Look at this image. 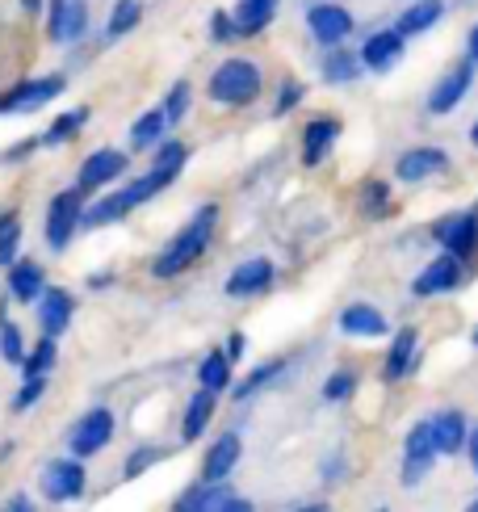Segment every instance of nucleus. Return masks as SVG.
Listing matches in <instances>:
<instances>
[{
	"label": "nucleus",
	"mask_w": 478,
	"mask_h": 512,
	"mask_svg": "<svg viewBox=\"0 0 478 512\" xmlns=\"http://www.w3.org/2000/svg\"><path fill=\"white\" fill-rule=\"evenodd\" d=\"M38 147H42V139H17V143L9 147V152H5V156H0V164H21V160H26V156H34V152H38Z\"/></svg>",
	"instance_id": "obj_45"
},
{
	"label": "nucleus",
	"mask_w": 478,
	"mask_h": 512,
	"mask_svg": "<svg viewBox=\"0 0 478 512\" xmlns=\"http://www.w3.org/2000/svg\"><path fill=\"white\" fill-rule=\"evenodd\" d=\"M277 5L281 0H235V34L239 38H256V34H265L273 26V17H277Z\"/></svg>",
	"instance_id": "obj_24"
},
{
	"label": "nucleus",
	"mask_w": 478,
	"mask_h": 512,
	"mask_svg": "<svg viewBox=\"0 0 478 512\" xmlns=\"http://www.w3.org/2000/svg\"><path fill=\"white\" fill-rule=\"evenodd\" d=\"M420 361V332L416 328H399L390 336V349L382 357V378L386 382H403Z\"/></svg>",
	"instance_id": "obj_16"
},
{
	"label": "nucleus",
	"mask_w": 478,
	"mask_h": 512,
	"mask_svg": "<svg viewBox=\"0 0 478 512\" xmlns=\"http://www.w3.org/2000/svg\"><path fill=\"white\" fill-rule=\"evenodd\" d=\"M89 118H93V110L89 105H72V110H63L47 131H42V147H63V143H72L84 126H89Z\"/></svg>",
	"instance_id": "obj_30"
},
{
	"label": "nucleus",
	"mask_w": 478,
	"mask_h": 512,
	"mask_svg": "<svg viewBox=\"0 0 478 512\" xmlns=\"http://www.w3.org/2000/svg\"><path fill=\"white\" fill-rule=\"evenodd\" d=\"M143 21V5L139 0H114L110 17H105V38H126Z\"/></svg>",
	"instance_id": "obj_34"
},
{
	"label": "nucleus",
	"mask_w": 478,
	"mask_h": 512,
	"mask_svg": "<svg viewBox=\"0 0 478 512\" xmlns=\"http://www.w3.org/2000/svg\"><path fill=\"white\" fill-rule=\"evenodd\" d=\"M110 282H114V277H110V273H93V277H89V290H105V286H110Z\"/></svg>",
	"instance_id": "obj_50"
},
{
	"label": "nucleus",
	"mask_w": 478,
	"mask_h": 512,
	"mask_svg": "<svg viewBox=\"0 0 478 512\" xmlns=\"http://www.w3.org/2000/svg\"><path fill=\"white\" fill-rule=\"evenodd\" d=\"M42 290H47V269H42L38 261H30V256H17V261L9 265V298L13 303H38Z\"/></svg>",
	"instance_id": "obj_22"
},
{
	"label": "nucleus",
	"mask_w": 478,
	"mask_h": 512,
	"mask_svg": "<svg viewBox=\"0 0 478 512\" xmlns=\"http://www.w3.org/2000/svg\"><path fill=\"white\" fill-rule=\"evenodd\" d=\"M470 340H474V345H478V328H474V336H470Z\"/></svg>",
	"instance_id": "obj_53"
},
{
	"label": "nucleus",
	"mask_w": 478,
	"mask_h": 512,
	"mask_svg": "<svg viewBox=\"0 0 478 512\" xmlns=\"http://www.w3.org/2000/svg\"><path fill=\"white\" fill-rule=\"evenodd\" d=\"M84 492H89V471H84L76 454L42 466V496H47V504H76Z\"/></svg>",
	"instance_id": "obj_5"
},
{
	"label": "nucleus",
	"mask_w": 478,
	"mask_h": 512,
	"mask_svg": "<svg viewBox=\"0 0 478 512\" xmlns=\"http://www.w3.org/2000/svg\"><path fill=\"white\" fill-rule=\"evenodd\" d=\"M466 55L474 59V68H478V26L470 30V38H466Z\"/></svg>",
	"instance_id": "obj_49"
},
{
	"label": "nucleus",
	"mask_w": 478,
	"mask_h": 512,
	"mask_svg": "<svg viewBox=\"0 0 478 512\" xmlns=\"http://www.w3.org/2000/svg\"><path fill=\"white\" fill-rule=\"evenodd\" d=\"M223 349H227V357H231V361H239V357H244V349H248V340H244V336H239V332H231Z\"/></svg>",
	"instance_id": "obj_46"
},
{
	"label": "nucleus",
	"mask_w": 478,
	"mask_h": 512,
	"mask_svg": "<svg viewBox=\"0 0 478 512\" xmlns=\"http://www.w3.org/2000/svg\"><path fill=\"white\" fill-rule=\"evenodd\" d=\"M17 5L26 9V13H38V9H42V0H17Z\"/></svg>",
	"instance_id": "obj_51"
},
{
	"label": "nucleus",
	"mask_w": 478,
	"mask_h": 512,
	"mask_svg": "<svg viewBox=\"0 0 478 512\" xmlns=\"http://www.w3.org/2000/svg\"><path fill=\"white\" fill-rule=\"evenodd\" d=\"M189 101H193V89H189V80H177L172 89L164 93V101H160V110H164V118H168V126H177L185 114H189Z\"/></svg>",
	"instance_id": "obj_39"
},
{
	"label": "nucleus",
	"mask_w": 478,
	"mask_h": 512,
	"mask_svg": "<svg viewBox=\"0 0 478 512\" xmlns=\"http://www.w3.org/2000/svg\"><path fill=\"white\" fill-rule=\"evenodd\" d=\"M239 454H244V437H239L235 429L223 433V437L206 450V458H202V479H206V483H227L231 471L239 466Z\"/></svg>",
	"instance_id": "obj_19"
},
{
	"label": "nucleus",
	"mask_w": 478,
	"mask_h": 512,
	"mask_svg": "<svg viewBox=\"0 0 478 512\" xmlns=\"http://www.w3.org/2000/svg\"><path fill=\"white\" fill-rule=\"evenodd\" d=\"M474 215H478V210H474Z\"/></svg>",
	"instance_id": "obj_55"
},
{
	"label": "nucleus",
	"mask_w": 478,
	"mask_h": 512,
	"mask_svg": "<svg viewBox=\"0 0 478 512\" xmlns=\"http://www.w3.org/2000/svg\"><path fill=\"white\" fill-rule=\"evenodd\" d=\"M466 450H470V466H474V475H478V429H470V441H466Z\"/></svg>",
	"instance_id": "obj_48"
},
{
	"label": "nucleus",
	"mask_w": 478,
	"mask_h": 512,
	"mask_svg": "<svg viewBox=\"0 0 478 512\" xmlns=\"http://www.w3.org/2000/svg\"><path fill=\"white\" fill-rule=\"evenodd\" d=\"M449 168V152L445 147H411V152H403L395 160V177L403 185H420L428 177H441Z\"/></svg>",
	"instance_id": "obj_15"
},
{
	"label": "nucleus",
	"mask_w": 478,
	"mask_h": 512,
	"mask_svg": "<svg viewBox=\"0 0 478 512\" xmlns=\"http://www.w3.org/2000/svg\"><path fill=\"white\" fill-rule=\"evenodd\" d=\"M63 89H68V76H30V80H17L9 93H0V114H34L42 105H51Z\"/></svg>",
	"instance_id": "obj_4"
},
{
	"label": "nucleus",
	"mask_w": 478,
	"mask_h": 512,
	"mask_svg": "<svg viewBox=\"0 0 478 512\" xmlns=\"http://www.w3.org/2000/svg\"><path fill=\"white\" fill-rule=\"evenodd\" d=\"M340 131H344L340 118H311L307 126H302V164L315 168V164L328 160V152L336 147Z\"/></svg>",
	"instance_id": "obj_21"
},
{
	"label": "nucleus",
	"mask_w": 478,
	"mask_h": 512,
	"mask_svg": "<svg viewBox=\"0 0 478 512\" xmlns=\"http://www.w3.org/2000/svg\"><path fill=\"white\" fill-rule=\"evenodd\" d=\"M470 143H474V147H478V122H474V126H470Z\"/></svg>",
	"instance_id": "obj_52"
},
{
	"label": "nucleus",
	"mask_w": 478,
	"mask_h": 512,
	"mask_svg": "<svg viewBox=\"0 0 478 512\" xmlns=\"http://www.w3.org/2000/svg\"><path fill=\"white\" fill-rule=\"evenodd\" d=\"M168 458V450L164 445H139V450H130L126 454V466H122V479L130 483V479H139L143 471H151L156 462H164Z\"/></svg>",
	"instance_id": "obj_38"
},
{
	"label": "nucleus",
	"mask_w": 478,
	"mask_h": 512,
	"mask_svg": "<svg viewBox=\"0 0 478 512\" xmlns=\"http://www.w3.org/2000/svg\"><path fill=\"white\" fill-rule=\"evenodd\" d=\"M114 412L110 408H89L76 424H72V433H68V450L76 458H97L105 445L114 441Z\"/></svg>",
	"instance_id": "obj_7"
},
{
	"label": "nucleus",
	"mask_w": 478,
	"mask_h": 512,
	"mask_svg": "<svg viewBox=\"0 0 478 512\" xmlns=\"http://www.w3.org/2000/svg\"><path fill=\"white\" fill-rule=\"evenodd\" d=\"M89 0H51L47 13V38L59 42V47H76V42L89 34Z\"/></svg>",
	"instance_id": "obj_10"
},
{
	"label": "nucleus",
	"mask_w": 478,
	"mask_h": 512,
	"mask_svg": "<svg viewBox=\"0 0 478 512\" xmlns=\"http://www.w3.org/2000/svg\"><path fill=\"white\" fill-rule=\"evenodd\" d=\"M17 256H21V215L5 210L0 215V269H9Z\"/></svg>",
	"instance_id": "obj_35"
},
{
	"label": "nucleus",
	"mask_w": 478,
	"mask_h": 512,
	"mask_svg": "<svg viewBox=\"0 0 478 512\" xmlns=\"http://www.w3.org/2000/svg\"><path fill=\"white\" fill-rule=\"evenodd\" d=\"M340 332L344 336H357V340H374V336H386L390 324H386V315L378 307H369V303H349L340 311Z\"/></svg>",
	"instance_id": "obj_23"
},
{
	"label": "nucleus",
	"mask_w": 478,
	"mask_h": 512,
	"mask_svg": "<svg viewBox=\"0 0 478 512\" xmlns=\"http://www.w3.org/2000/svg\"><path fill=\"white\" fill-rule=\"evenodd\" d=\"M437 441H432V420H420L407 429V441H403V487H416L424 483V475L432 471L437 462Z\"/></svg>",
	"instance_id": "obj_9"
},
{
	"label": "nucleus",
	"mask_w": 478,
	"mask_h": 512,
	"mask_svg": "<svg viewBox=\"0 0 478 512\" xmlns=\"http://www.w3.org/2000/svg\"><path fill=\"white\" fill-rule=\"evenodd\" d=\"M260 93H265V76L252 59H223L206 80V97L214 105H231V110L260 101Z\"/></svg>",
	"instance_id": "obj_2"
},
{
	"label": "nucleus",
	"mask_w": 478,
	"mask_h": 512,
	"mask_svg": "<svg viewBox=\"0 0 478 512\" xmlns=\"http://www.w3.org/2000/svg\"><path fill=\"white\" fill-rule=\"evenodd\" d=\"M214 408H219V391L198 387V395H193V399L185 403V416H181V441H198V437L210 429Z\"/></svg>",
	"instance_id": "obj_26"
},
{
	"label": "nucleus",
	"mask_w": 478,
	"mask_h": 512,
	"mask_svg": "<svg viewBox=\"0 0 478 512\" xmlns=\"http://www.w3.org/2000/svg\"><path fill=\"white\" fill-rule=\"evenodd\" d=\"M474 89V59L466 55V59H458L453 68L432 84V93H428V114H437V118H445V114H453L458 105L466 101V93Z\"/></svg>",
	"instance_id": "obj_8"
},
{
	"label": "nucleus",
	"mask_w": 478,
	"mask_h": 512,
	"mask_svg": "<svg viewBox=\"0 0 478 512\" xmlns=\"http://www.w3.org/2000/svg\"><path fill=\"white\" fill-rule=\"evenodd\" d=\"M84 206H89V194L80 185L72 189H59L47 206V248L51 252H68L76 231H80V219H84Z\"/></svg>",
	"instance_id": "obj_3"
},
{
	"label": "nucleus",
	"mask_w": 478,
	"mask_h": 512,
	"mask_svg": "<svg viewBox=\"0 0 478 512\" xmlns=\"http://www.w3.org/2000/svg\"><path fill=\"white\" fill-rule=\"evenodd\" d=\"M5 508H9V512H34V500H30L26 492H17V496L5 500Z\"/></svg>",
	"instance_id": "obj_47"
},
{
	"label": "nucleus",
	"mask_w": 478,
	"mask_h": 512,
	"mask_svg": "<svg viewBox=\"0 0 478 512\" xmlns=\"http://www.w3.org/2000/svg\"><path fill=\"white\" fill-rule=\"evenodd\" d=\"M302 97H307V89H302V84H298V80H286V84H281V89H277V101H273V114H277V118H286L290 110H298V105H302Z\"/></svg>",
	"instance_id": "obj_42"
},
{
	"label": "nucleus",
	"mask_w": 478,
	"mask_h": 512,
	"mask_svg": "<svg viewBox=\"0 0 478 512\" xmlns=\"http://www.w3.org/2000/svg\"><path fill=\"white\" fill-rule=\"evenodd\" d=\"M42 391H47V378H26L21 382V391L13 395V412H30L34 403L42 399Z\"/></svg>",
	"instance_id": "obj_43"
},
{
	"label": "nucleus",
	"mask_w": 478,
	"mask_h": 512,
	"mask_svg": "<svg viewBox=\"0 0 478 512\" xmlns=\"http://www.w3.org/2000/svg\"><path fill=\"white\" fill-rule=\"evenodd\" d=\"M432 441H437V454H458L466 450V441H470V424L458 408H445L441 416H432Z\"/></svg>",
	"instance_id": "obj_25"
},
{
	"label": "nucleus",
	"mask_w": 478,
	"mask_h": 512,
	"mask_svg": "<svg viewBox=\"0 0 478 512\" xmlns=\"http://www.w3.org/2000/svg\"><path fill=\"white\" fill-rule=\"evenodd\" d=\"M72 315H76V298L68 294V290H42V298H38V328L47 332V336H63L72 328Z\"/></svg>",
	"instance_id": "obj_20"
},
{
	"label": "nucleus",
	"mask_w": 478,
	"mask_h": 512,
	"mask_svg": "<svg viewBox=\"0 0 478 512\" xmlns=\"http://www.w3.org/2000/svg\"><path fill=\"white\" fill-rule=\"evenodd\" d=\"M172 508L177 512H252V500H244L227 483H206L202 479V483L185 487V492L172 500Z\"/></svg>",
	"instance_id": "obj_6"
},
{
	"label": "nucleus",
	"mask_w": 478,
	"mask_h": 512,
	"mask_svg": "<svg viewBox=\"0 0 478 512\" xmlns=\"http://www.w3.org/2000/svg\"><path fill=\"white\" fill-rule=\"evenodd\" d=\"M432 240H437L445 252H453V256H466L478 248V215H449V219H441L437 227H432Z\"/></svg>",
	"instance_id": "obj_18"
},
{
	"label": "nucleus",
	"mask_w": 478,
	"mask_h": 512,
	"mask_svg": "<svg viewBox=\"0 0 478 512\" xmlns=\"http://www.w3.org/2000/svg\"><path fill=\"white\" fill-rule=\"evenodd\" d=\"M214 227H219V206H214V202L198 206V210H193V219L164 244V252L156 256V261H151V277H164V282H168V277L189 273L210 252Z\"/></svg>",
	"instance_id": "obj_1"
},
{
	"label": "nucleus",
	"mask_w": 478,
	"mask_h": 512,
	"mask_svg": "<svg viewBox=\"0 0 478 512\" xmlns=\"http://www.w3.org/2000/svg\"><path fill=\"white\" fill-rule=\"evenodd\" d=\"M273 277H277V269H273L269 256H252V261H239L227 273L223 290H227V298H256L273 286Z\"/></svg>",
	"instance_id": "obj_14"
},
{
	"label": "nucleus",
	"mask_w": 478,
	"mask_h": 512,
	"mask_svg": "<svg viewBox=\"0 0 478 512\" xmlns=\"http://www.w3.org/2000/svg\"><path fill=\"white\" fill-rule=\"evenodd\" d=\"M55 361H59V345H55V336L42 332V340L26 353V361H21V378H47L55 370Z\"/></svg>",
	"instance_id": "obj_32"
},
{
	"label": "nucleus",
	"mask_w": 478,
	"mask_h": 512,
	"mask_svg": "<svg viewBox=\"0 0 478 512\" xmlns=\"http://www.w3.org/2000/svg\"><path fill=\"white\" fill-rule=\"evenodd\" d=\"M0 357L9 361V366H21L26 361V336H21V324L0 311Z\"/></svg>",
	"instance_id": "obj_37"
},
{
	"label": "nucleus",
	"mask_w": 478,
	"mask_h": 512,
	"mask_svg": "<svg viewBox=\"0 0 478 512\" xmlns=\"http://www.w3.org/2000/svg\"><path fill=\"white\" fill-rule=\"evenodd\" d=\"M126 168H130V156H126V152H118V147H101V152L84 156L76 185L84 189V194H97V189L122 181V177H126Z\"/></svg>",
	"instance_id": "obj_11"
},
{
	"label": "nucleus",
	"mask_w": 478,
	"mask_h": 512,
	"mask_svg": "<svg viewBox=\"0 0 478 512\" xmlns=\"http://www.w3.org/2000/svg\"><path fill=\"white\" fill-rule=\"evenodd\" d=\"M185 160H189V147H185L181 139L164 135V139L156 143V164H151V168H160V173H168V177H181Z\"/></svg>",
	"instance_id": "obj_36"
},
{
	"label": "nucleus",
	"mask_w": 478,
	"mask_h": 512,
	"mask_svg": "<svg viewBox=\"0 0 478 512\" xmlns=\"http://www.w3.org/2000/svg\"><path fill=\"white\" fill-rule=\"evenodd\" d=\"M441 17H445V0H416V5H407L395 21V30L403 38H420L428 34L432 26H441Z\"/></svg>",
	"instance_id": "obj_27"
},
{
	"label": "nucleus",
	"mask_w": 478,
	"mask_h": 512,
	"mask_svg": "<svg viewBox=\"0 0 478 512\" xmlns=\"http://www.w3.org/2000/svg\"><path fill=\"white\" fill-rule=\"evenodd\" d=\"M210 38H214V42H231V38H239V34H235V17L223 13V9L214 13V17H210Z\"/></svg>",
	"instance_id": "obj_44"
},
{
	"label": "nucleus",
	"mask_w": 478,
	"mask_h": 512,
	"mask_svg": "<svg viewBox=\"0 0 478 512\" xmlns=\"http://www.w3.org/2000/svg\"><path fill=\"white\" fill-rule=\"evenodd\" d=\"M353 26H357L353 13L344 5H332V0L307 9V30H311V38L319 42V47H340V42L353 34Z\"/></svg>",
	"instance_id": "obj_12"
},
{
	"label": "nucleus",
	"mask_w": 478,
	"mask_h": 512,
	"mask_svg": "<svg viewBox=\"0 0 478 512\" xmlns=\"http://www.w3.org/2000/svg\"><path fill=\"white\" fill-rule=\"evenodd\" d=\"M470 508H474V512H478V500H470Z\"/></svg>",
	"instance_id": "obj_54"
},
{
	"label": "nucleus",
	"mask_w": 478,
	"mask_h": 512,
	"mask_svg": "<svg viewBox=\"0 0 478 512\" xmlns=\"http://www.w3.org/2000/svg\"><path fill=\"white\" fill-rule=\"evenodd\" d=\"M458 286H462V256L441 252L437 261H428V265L416 273V282H411V294H416V298H441V294L458 290Z\"/></svg>",
	"instance_id": "obj_13"
},
{
	"label": "nucleus",
	"mask_w": 478,
	"mask_h": 512,
	"mask_svg": "<svg viewBox=\"0 0 478 512\" xmlns=\"http://www.w3.org/2000/svg\"><path fill=\"white\" fill-rule=\"evenodd\" d=\"M286 366H290V361L286 357H273V361H265V366H256L244 382H239V387H235V399L239 403H244V399H252V395H260V391H265V387H273V382L281 378V374H286Z\"/></svg>",
	"instance_id": "obj_33"
},
{
	"label": "nucleus",
	"mask_w": 478,
	"mask_h": 512,
	"mask_svg": "<svg viewBox=\"0 0 478 512\" xmlns=\"http://www.w3.org/2000/svg\"><path fill=\"white\" fill-rule=\"evenodd\" d=\"M365 63H361V51H340V47H328V55L319 59V76L328 84H353L361 80Z\"/></svg>",
	"instance_id": "obj_28"
},
{
	"label": "nucleus",
	"mask_w": 478,
	"mask_h": 512,
	"mask_svg": "<svg viewBox=\"0 0 478 512\" xmlns=\"http://www.w3.org/2000/svg\"><path fill=\"white\" fill-rule=\"evenodd\" d=\"M386 206H390V185H386V181H369V185L361 189V215H365V219H382Z\"/></svg>",
	"instance_id": "obj_40"
},
{
	"label": "nucleus",
	"mask_w": 478,
	"mask_h": 512,
	"mask_svg": "<svg viewBox=\"0 0 478 512\" xmlns=\"http://www.w3.org/2000/svg\"><path fill=\"white\" fill-rule=\"evenodd\" d=\"M357 391V374L353 370H336V374H328V382H323V399L328 403H344Z\"/></svg>",
	"instance_id": "obj_41"
},
{
	"label": "nucleus",
	"mask_w": 478,
	"mask_h": 512,
	"mask_svg": "<svg viewBox=\"0 0 478 512\" xmlns=\"http://www.w3.org/2000/svg\"><path fill=\"white\" fill-rule=\"evenodd\" d=\"M231 370H235V361L227 357V349H214L198 361V387H210V391H227L231 387Z\"/></svg>",
	"instance_id": "obj_31"
},
{
	"label": "nucleus",
	"mask_w": 478,
	"mask_h": 512,
	"mask_svg": "<svg viewBox=\"0 0 478 512\" xmlns=\"http://www.w3.org/2000/svg\"><path fill=\"white\" fill-rule=\"evenodd\" d=\"M172 131L168 126V118H164V110L156 105V110H147V114H139L135 118V126H130V152H156V143L164 139Z\"/></svg>",
	"instance_id": "obj_29"
},
{
	"label": "nucleus",
	"mask_w": 478,
	"mask_h": 512,
	"mask_svg": "<svg viewBox=\"0 0 478 512\" xmlns=\"http://www.w3.org/2000/svg\"><path fill=\"white\" fill-rule=\"evenodd\" d=\"M403 47H407V38L390 26V30H374L365 42H361V63H365V72H390L395 63L403 59Z\"/></svg>",
	"instance_id": "obj_17"
}]
</instances>
